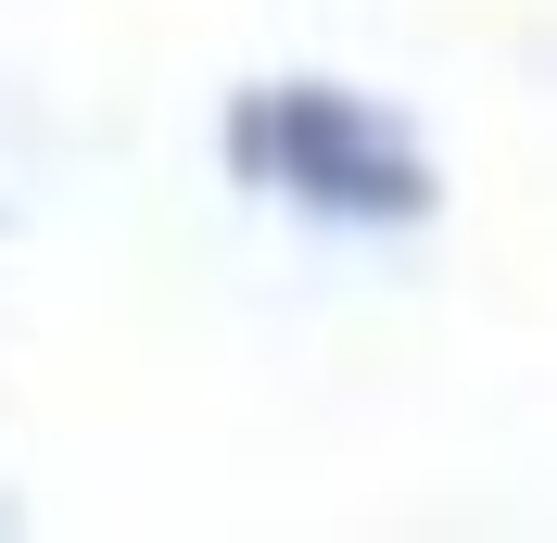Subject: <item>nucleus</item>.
<instances>
[{
    "label": "nucleus",
    "instance_id": "nucleus-1",
    "mask_svg": "<svg viewBox=\"0 0 557 543\" xmlns=\"http://www.w3.org/2000/svg\"><path fill=\"white\" fill-rule=\"evenodd\" d=\"M228 165L253 190H278L292 215H317V228H418V215L444 203L418 127L381 114V102H355V89H330V76L242 89L228 102Z\"/></svg>",
    "mask_w": 557,
    "mask_h": 543
}]
</instances>
